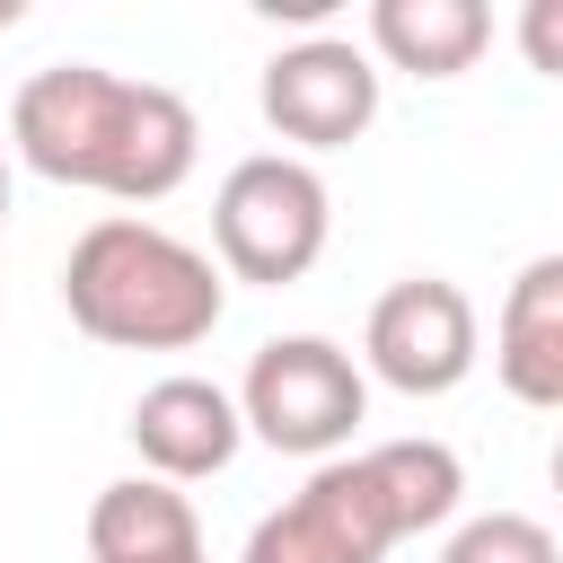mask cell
<instances>
[{
    "mask_svg": "<svg viewBox=\"0 0 563 563\" xmlns=\"http://www.w3.org/2000/svg\"><path fill=\"white\" fill-rule=\"evenodd\" d=\"M238 413H246V440L325 466L369 422V369L325 334H273L238 378Z\"/></svg>",
    "mask_w": 563,
    "mask_h": 563,
    "instance_id": "cell-4",
    "label": "cell"
},
{
    "mask_svg": "<svg viewBox=\"0 0 563 563\" xmlns=\"http://www.w3.org/2000/svg\"><path fill=\"white\" fill-rule=\"evenodd\" d=\"M361 361L396 396H449V387H466V369L484 361L475 299L449 273H413V282L378 290V308L361 325Z\"/></svg>",
    "mask_w": 563,
    "mask_h": 563,
    "instance_id": "cell-5",
    "label": "cell"
},
{
    "mask_svg": "<svg viewBox=\"0 0 563 563\" xmlns=\"http://www.w3.org/2000/svg\"><path fill=\"white\" fill-rule=\"evenodd\" d=\"M493 44L484 0H369V53L413 79H466Z\"/></svg>",
    "mask_w": 563,
    "mask_h": 563,
    "instance_id": "cell-10",
    "label": "cell"
},
{
    "mask_svg": "<svg viewBox=\"0 0 563 563\" xmlns=\"http://www.w3.org/2000/svg\"><path fill=\"white\" fill-rule=\"evenodd\" d=\"M9 150L44 185H79L106 202H167L202 158V123L158 79H123L106 62H44L9 106Z\"/></svg>",
    "mask_w": 563,
    "mask_h": 563,
    "instance_id": "cell-1",
    "label": "cell"
},
{
    "mask_svg": "<svg viewBox=\"0 0 563 563\" xmlns=\"http://www.w3.org/2000/svg\"><path fill=\"white\" fill-rule=\"evenodd\" d=\"M361 466H369V484H378L396 537L449 528L457 501H466V466H457L449 440H378V449H361Z\"/></svg>",
    "mask_w": 563,
    "mask_h": 563,
    "instance_id": "cell-12",
    "label": "cell"
},
{
    "mask_svg": "<svg viewBox=\"0 0 563 563\" xmlns=\"http://www.w3.org/2000/svg\"><path fill=\"white\" fill-rule=\"evenodd\" d=\"M264 123L290 141V158L308 150H352L378 123V53H361L352 35H308L282 44L264 62Z\"/></svg>",
    "mask_w": 563,
    "mask_h": 563,
    "instance_id": "cell-6",
    "label": "cell"
},
{
    "mask_svg": "<svg viewBox=\"0 0 563 563\" xmlns=\"http://www.w3.org/2000/svg\"><path fill=\"white\" fill-rule=\"evenodd\" d=\"M132 449H141V475H167V484H202V475H220L238 449H246V413H238V396L220 387V378H194V369H176V378H150L141 396H132Z\"/></svg>",
    "mask_w": 563,
    "mask_h": 563,
    "instance_id": "cell-8",
    "label": "cell"
},
{
    "mask_svg": "<svg viewBox=\"0 0 563 563\" xmlns=\"http://www.w3.org/2000/svg\"><path fill=\"white\" fill-rule=\"evenodd\" d=\"M545 475H554V493H563V440H554V457H545Z\"/></svg>",
    "mask_w": 563,
    "mask_h": 563,
    "instance_id": "cell-16",
    "label": "cell"
},
{
    "mask_svg": "<svg viewBox=\"0 0 563 563\" xmlns=\"http://www.w3.org/2000/svg\"><path fill=\"white\" fill-rule=\"evenodd\" d=\"M396 545V519L369 484L361 457H325L282 510H264L246 528V554L238 563H387Z\"/></svg>",
    "mask_w": 563,
    "mask_h": 563,
    "instance_id": "cell-7",
    "label": "cell"
},
{
    "mask_svg": "<svg viewBox=\"0 0 563 563\" xmlns=\"http://www.w3.org/2000/svg\"><path fill=\"white\" fill-rule=\"evenodd\" d=\"M493 369L519 405L537 413H563V246L554 255H528L501 290V317H493Z\"/></svg>",
    "mask_w": 563,
    "mask_h": 563,
    "instance_id": "cell-9",
    "label": "cell"
},
{
    "mask_svg": "<svg viewBox=\"0 0 563 563\" xmlns=\"http://www.w3.org/2000/svg\"><path fill=\"white\" fill-rule=\"evenodd\" d=\"M334 238V194L308 158L290 150H255L220 176L211 194V255L229 282H255V290H282L299 282Z\"/></svg>",
    "mask_w": 563,
    "mask_h": 563,
    "instance_id": "cell-3",
    "label": "cell"
},
{
    "mask_svg": "<svg viewBox=\"0 0 563 563\" xmlns=\"http://www.w3.org/2000/svg\"><path fill=\"white\" fill-rule=\"evenodd\" d=\"M185 563H202V554H185Z\"/></svg>",
    "mask_w": 563,
    "mask_h": 563,
    "instance_id": "cell-17",
    "label": "cell"
},
{
    "mask_svg": "<svg viewBox=\"0 0 563 563\" xmlns=\"http://www.w3.org/2000/svg\"><path fill=\"white\" fill-rule=\"evenodd\" d=\"M0 220H9V150H0Z\"/></svg>",
    "mask_w": 563,
    "mask_h": 563,
    "instance_id": "cell-15",
    "label": "cell"
},
{
    "mask_svg": "<svg viewBox=\"0 0 563 563\" xmlns=\"http://www.w3.org/2000/svg\"><path fill=\"white\" fill-rule=\"evenodd\" d=\"M440 563H563V554H554V528H545V519H528V510H484V519L449 528Z\"/></svg>",
    "mask_w": 563,
    "mask_h": 563,
    "instance_id": "cell-13",
    "label": "cell"
},
{
    "mask_svg": "<svg viewBox=\"0 0 563 563\" xmlns=\"http://www.w3.org/2000/svg\"><path fill=\"white\" fill-rule=\"evenodd\" d=\"M519 53H528V70L563 79V0H528L519 9Z\"/></svg>",
    "mask_w": 563,
    "mask_h": 563,
    "instance_id": "cell-14",
    "label": "cell"
},
{
    "mask_svg": "<svg viewBox=\"0 0 563 563\" xmlns=\"http://www.w3.org/2000/svg\"><path fill=\"white\" fill-rule=\"evenodd\" d=\"M62 308L106 352H194L229 308V273L194 238H176L141 211H106L70 238Z\"/></svg>",
    "mask_w": 563,
    "mask_h": 563,
    "instance_id": "cell-2",
    "label": "cell"
},
{
    "mask_svg": "<svg viewBox=\"0 0 563 563\" xmlns=\"http://www.w3.org/2000/svg\"><path fill=\"white\" fill-rule=\"evenodd\" d=\"M88 554L97 563H185V554H202V519H194L185 484L123 475L88 501Z\"/></svg>",
    "mask_w": 563,
    "mask_h": 563,
    "instance_id": "cell-11",
    "label": "cell"
}]
</instances>
